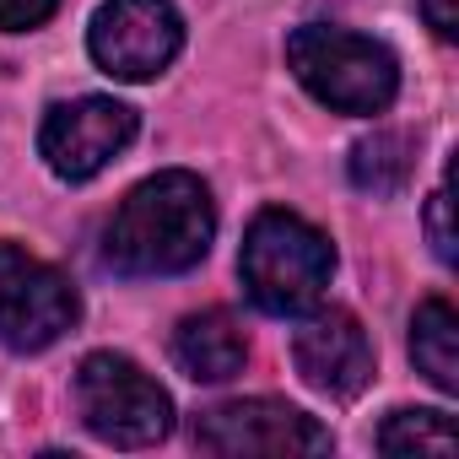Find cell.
<instances>
[{"mask_svg": "<svg viewBox=\"0 0 459 459\" xmlns=\"http://www.w3.org/2000/svg\"><path fill=\"white\" fill-rule=\"evenodd\" d=\"M216 238L211 189L173 168L135 184L103 227V260L119 276H184L205 260Z\"/></svg>", "mask_w": 459, "mask_h": 459, "instance_id": "obj_1", "label": "cell"}, {"mask_svg": "<svg viewBox=\"0 0 459 459\" xmlns=\"http://www.w3.org/2000/svg\"><path fill=\"white\" fill-rule=\"evenodd\" d=\"M335 271V249L314 221H303L298 211H260L244 233V255H238V276L249 287V298L276 314V319H303L308 308H319L325 287Z\"/></svg>", "mask_w": 459, "mask_h": 459, "instance_id": "obj_2", "label": "cell"}, {"mask_svg": "<svg viewBox=\"0 0 459 459\" xmlns=\"http://www.w3.org/2000/svg\"><path fill=\"white\" fill-rule=\"evenodd\" d=\"M287 65L335 114H384L400 92V65L384 44L346 28H325V22L292 28Z\"/></svg>", "mask_w": 459, "mask_h": 459, "instance_id": "obj_3", "label": "cell"}, {"mask_svg": "<svg viewBox=\"0 0 459 459\" xmlns=\"http://www.w3.org/2000/svg\"><path fill=\"white\" fill-rule=\"evenodd\" d=\"M76 411L87 432L114 448H152L173 432L168 389L119 351H92L76 368Z\"/></svg>", "mask_w": 459, "mask_h": 459, "instance_id": "obj_4", "label": "cell"}, {"mask_svg": "<svg viewBox=\"0 0 459 459\" xmlns=\"http://www.w3.org/2000/svg\"><path fill=\"white\" fill-rule=\"evenodd\" d=\"M82 319V298L65 271L33 260L17 244H0V346L44 351Z\"/></svg>", "mask_w": 459, "mask_h": 459, "instance_id": "obj_5", "label": "cell"}, {"mask_svg": "<svg viewBox=\"0 0 459 459\" xmlns=\"http://www.w3.org/2000/svg\"><path fill=\"white\" fill-rule=\"evenodd\" d=\"M87 49L114 82H152L184 49V17L173 0H108L87 28Z\"/></svg>", "mask_w": 459, "mask_h": 459, "instance_id": "obj_6", "label": "cell"}, {"mask_svg": "<svg viewBox=\"0 0 459 459\" xmlns=\"http://www.w3.org/2000/svg\"><path fill=\"white\" fill-rule=\"evenodd\" d=\"M195 443L205 454H227V459H249V454H330L335 437L330 427H319L308 411L287 405V400H227L200 411L195 421Z\"/></svg>", "mask_w": 459, "mask_h": 459, "instance_id": "obj_7", "label": "cell"}, {"mask_svg": "<svg viewBox=\"0 0 459 459\" xmlns=\"http://www.w3.org/2000/svg\"><path fill=\"white\" fill-rule=\"evenodd\" d=\"M130 141H135V108H125L119 98H98V92L55 103L44 114V130H39V152H44L49 173L65 184H87Z\"/></svg>", "mask_w": 459, "mask_h": 459, "instance_id": "obj_8", "label": "cell"}, {"mask_svg": "<svg viewBox=\"0 0 459 459\" xmlns=\"http://www.w3.org/2000/svg\"><path fill=\"white\" fill-rule=\"evenodd\" d=\"M292 362L303 384L330 400H351L373 384V341L346 308H308L303 330L292 335Z\"/></svg>", "mask_w": 459, "mask_h": 459, "instance_id": "obj_9", "label": "cell"}, {"mask_svg": "<svg viewBox=\"0 0 459 459\" xmlns=\"http://www.w3.org/2000/svg\"><path fill=\"white\" fill-rule=\"evenodd\" d=\"M173 362L195 384H227L233 373H244L249 341H244L238 319L227 314V308H205V314H189L173 330Z\"/></svg>", "mask_w": 459, "mask_h": 459, "instance_id": "obj_10", "label": "cell"}, {"mask_svg": "<svg viewBox=\"0 0 459 459\" xmlns=\"http://www.w3.org/2000/svg\"><path fill=\"white\" fill-rule=\"evenodd\" d=\"M411 357L443 394H459V314L448 308V298H427L416 308V319H411Z\"/></svg>", "mask_w": 459, "mask_h": 459, "instance_id": "obj_11", "label": "cell"}, {"mask_svg": "<svg viewBox=\"0 0 459 459\" xmlns=\"http://www.w3.org/2000/svg\"><path fill=\"white\" fill-rule=\"evenodd\" d=\"M411 173V141L394 130H378L351 146V184L368 195H394Z\"/></svg>", "mask_w": 459, "mask_h": 459, "instance_id": "obj_12", "label": "cell"}, {"mask_svg": "<svg viewBox=\"0 0 459 459\" xmlns=\"http://www.w3.org/2000/svg\"><path fill=\"white\" fill-rule=\"evenodd\" d=\"M378 448L384 454H454L459 432L443 411H394L378 427Z\"/></svg>", "mask_w": 459, "mask_h": 459, "instance_id": "obj_13", "label": "cell"}, {"mask_svg": "<svg viewBox=\"0 0 459 459\" xmlns=\"http://www.w3.org/2000/svg\"><path fill=\"white\" fill-rule=\"evenodd\" d=\"M60 0H0V33H33L55 17Z\"/></svg>", "mask_w": 459, "mask_h": 459, "instance_id": "obj_14", "label": "cell"}, {"mask_svg": "<svg viewBox=\"0 0 459 459\" xmlns=\"http://www.w3.org/2000/svg\"><path fill=\"white\" fill-rule=\"evenodd\" d=\"M427 233H432V255L443 265H454V227H448V189H437L427 200Z\"/></svg>", "mask_w": 459, "mask_h": 459, "instance_id": "obj_15", "label": "cell"}, {"mask_svg": "<svg viewBox=\"0 0 459 459\" xmlns=\"http://www.w3.org/2000/svg\"><path fill=\"white\" fill-rule=\"evenodd\" d=\"M416 6H421L427 28H432L437 39H454V33H459V12H454V0H416Z\"/></svg>", "mask_w": 459, "mask_h": 459, "instance_id": "obj_16", "label": "cell"}]
</instances>
